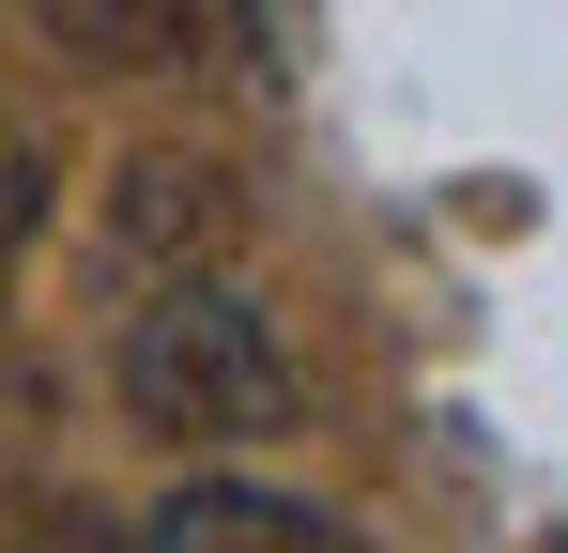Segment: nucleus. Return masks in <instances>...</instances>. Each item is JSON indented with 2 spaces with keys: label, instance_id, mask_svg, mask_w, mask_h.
<instances>
[{
  "label": "nucleus",
  "instance_id": "nucleus-4",
  "mask_svg": "<svg viewBox=\"0 0 568 553\" xmlns=\"http://www.w3.org/2000/svg\"><path fill=\"white\" fill-rule=\"evenodd\" d=\"M31 31L62 62H93V78H154V62H185L215 31V0H31Z\"/></svg>",
  "mask_w": 568,
  "mask_h": 553
},
{
  "label": "nucleus",
  "instance_id": "nucleus-3",
  "mask_svg": "<svg viewBox=\"0 0 568 553\" xmlns=\"http://www.w3.org/2000/svg\"><path fill=\"white\" fill-rule=\"evenodd\" d=\"M139 553H369V539L338 507H307V492H262V476H185L139 523Z\"/></svg>",
  "mask_w": 568,
  "mask_h": 553
},
{
  "label": "nucleus",
  "instance_id": "nucleus-1",
  "mask_svg": "<svg viewBox=\"0 0 568 553\" xmlns=\"http://www.w3.org/2000/svg\"><path fill=\"white\" fill-rule=\"evenodd\" d=\"M123 415L139 431H170V446H262V431H292V354L277 323L231 292V276H170L139 323H123Z\"/></svg>",
  "mask_w": 568,
  "mask_h": 553
},
{
  "label": "nucleus",
  "instance_id": "nucleus-5",
  "mask_svg": "<svg viewBox=\"0 0 568 553\" xmlns=\"http://www.w3.org/2000/svg\"><path fill=\"white\" fill-rule=\"evenodd\" d=\"M31 215H47V154L0 123V292H16V247H31Z\"/></svg>",
  "mask_w": 568,
  "mask_h": 553
},
{
  "label": "nucleus",
  "instance_id": "nucleus-2",
  "mask_svg": "<svg viewBox=\"0 0 568 553\" xmlns=\"http://www.w3.org/2000/svg\"><path fill=\"white\" fill-rule=\"evenodd\" d=\"M108 262L139 276V292L231 276L246 262V170H231V154H185V139L123 154V170H108Z\"/></svg>",
  "mask_w": 568,
  "mask_h": 553
}]
</instances>
